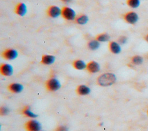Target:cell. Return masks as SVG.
Listing matches in <instances>:
<instances>
[{"instance_id": "2e32d148", "label": "cell", "mask_w": 148, "mask_h": 131, "mask_svg": "<svg viewBox=\"0 0 148 131\" xmlns=\"http://www.w3.org/2000/svg\"><path fill=\"white\" fill-rule=\"evenodd\" d=\"M22 113L27 117H29V118H36L38 115L36 114L35 113H34V112H32L31 110V108L29 107V106H25V107H24V108L22 110Z\"/></svg>"}, {"instance_id": "9a60e30c", "label": "cell", "mask_w": 148, "mask_h": 131, "mask_svg": "<svg viewBox=\"0 0 148 131\" xmlns=\"http://www.w3.org/2000/svg\"><path fill=\"white\" fill-rule=\"evenodd\" d=\"M73 66L77 70H83L86 68L87 64L82 60L77 59L73 62Z\"/></svg>"}, {"instance_id": "8fae6325", "label": "cell", "mask_w": 148, "mask_h": 131, "mask_svg": "<svg viewBox=\"0 0 148 131\" xmlns=\"http://www.w3.org/2000/svg\"><path fill=\"white\" fill-rule=\"evenodd\" d=\"M8 88L11 92L18 93L23 90L24 87L20 83H12L8 85Z\"/></svg>"}, {"instance_id": "d4e9b609", "label": "cell", "mask_w": 148, "mask_h": 131, "mask_svg": "<svg viewBox=\"0 0 148 131\" xmlns=\"http://www.w3.org/2000/svg\"><path fill=\"white\" fill-rule=\"evenodd\" d=\"M61 1H62V2H64L65 3H69L72 1V0H61Z\"/></svg>"}, {"instance_id": "6da1fadb", "label": "cell", "mask_w": 148, "mask_h": 131, "mask_svg": "<svg viewBox=\"0 0 148 131\" xmlns=\"http://www.w3.org/2000/svg\"><path fill=\"white\" fill-rule=\"evenodd\" d=\"M97 83L100 86L107 87L113 85L116 81V76L112 73H106L99 76L97 78Z\"/></svg>"}, {"instance_id": "5bb4252c", "label": "cell", "mask_w": 148, "mask_h": 131, "mask_svg": "<svg viewBox=\"0 0 148 131\" xmlns=\"http://www.w3.org/2000/svg\"><path fill=\"white\" fill-rule=\"evenodd\" d=\"M56 60L54 56L52 55H44L42 57L41 63L44 65H49L53 64Z\"/></svg>"}, {"instance_id": "9c48e42d", "label": "cell", "mask_w": 148, "mask_h": 131, "mask_svg": "<svg viewBox=\"0 0 148 131\" xmlns=\"http://www.w3.org/2000/svg\"><path fill=\"white\" fill-rule=\"evenodd\" d=\"M86 69L88 72L91 73H95L99 71L100 66L98 62L92 61L87 64Z\"/></svg>"}, {"instance_id": "484cf974", "label": "cell", "mask_w": 148, "mask_h": 131, "mask_svg": "<svg viewBox=\"0 0 148 131\" xmlns=\"http://www.w3.org/2000/svg\"><path fill=\"white\" fill-rule=\"evenodd\" d=\"M145 39H146V40L148 42V35H147L146 36V37H145Z\"/></svg>"}, {"instance_id": "7c38bea8", "label": "cell", "mask_w": 148, "mask_h": 131, "mask_svg": "<svg viewBox=\"0 0 148 131\" xmlns=\"http://www.w3.org/2000/svg\"><path fill=\"white\" fill-rule=\"evenodd\" d=\"M90 88L85 85H80L76 88L77 93L81 96L87 95L90 93Z\"/></svg>"}, {"instance_id": "ac0fdd59", "label": "cell", "mask_w": 148, "mask_h": 131, "mask_svg": "<svg viewBox=\"0 0 148 131\" xmlns=\"http://www.w3.org/2000/svg\"><path fill=\"white\" fill-rule=\"evenodd\" d=\"M99 42L97 40H92L88 43V47L91 50H97L99 47Z\"/></svg>"}, {"instance_id": "e0dca14e", "label": "cell", "mask_w": 148, "mask_h": 131, "mask_svg": "<svg viewBox=\"0 0 148 131\" xmlns=\"http://www.w3.org/2000/svg\"><path fill=\"white\" fill-rule=\"evenodd\" d=\"M88 21V17L85 14H81L76 17L75 21L76 23L80 25H84L86 24Z\"/></svg>"}, {"instance_id": "277c9868", "label": "cell", "mask_w": 148, "mask_h": 131, "mask_svg": "<svg viewBox=\"0 0 148 131\" xmlns=\"http://www.w3.org/2000/svg\"><path fill=\"white\" fill-rule=\"evenodd\" d=\"M61 16L67 20H73L76 19V13L71 8L69 7H64L62 9Z\"/></svg>"}, {"instance_id": "4fadbf2b", "label": "cell", "mask_w": 148, "mask_h": 131, "mask_svg": "<svg viewBox=\"0 0 148 131\" xmlns=\"http://www.w3.org/2000/svg\"><path fill=\"white\" fill-rule=\"evenodd\" d=\"M109 48L111 53L114 54H119L121 51V47L119 44V43L112 41L110 42L109 44Z\"/></svg>"}, {"instance_id": "44dd1931", "label": "cell", "mask_w": 148, "mask_h": 131, "mask_svg": "<svg viewBox=\"0 0 148 131\" xmlns=\"http://www.w3.org/2000/svg\"><path fill=\"white\" fill-rule=\"evenodd\" d=\"M127 5L132 8H136L139 6V0H127Z\"/></svg>"}, {"instance_id": "7a4b0ae2", "label": "cell", "mask_w": 148, "mask_h": 131, "mask_svg": "<svg viewBox=\"0 0 148 131\" xmlns=\"http://www.w3.org/2000/svg\"><path fill=\"white\" fill-rule=\"evenodd\" d=\"M61 86L60 81L55 78H50L46 82V87L49 91H56L61 88Z\"/></svg>"}, {"instance_id": "52a82bcc", "label": "cell", "mask_w": 148, "mask_h": 131, "mask_svg": "<svg viewBox=\"0 0 148 131\" xmlns=\"http://www.w3.org/2000/svg\"><path fill=\"white\" fill-rule=\"evenodd\" d=\"M0 73L3 76H10L13 73V68L8 63H2L0 66Z\"/></svg>"}, {"instance_id": "d6986e66", "label": "cell", "mask_w": 148, "mask_h": 131, "mask_svg": "<svg viewBox=\"0 0 148 131\" xmlns=\"http://www.w3.org/2000/svg\"><path fill=\"white\" fill-rule=\"evenodd\" d=\"M110 39V36L106 33H103L99 34L96 37V40H97L98 42H105L108 41Z\"/></svg>"}, {"instance_id": "ba28073f", "label": "cell", "mask_w": 148, "mask_h": 131, "mask_svg": "<svg viewBox=\"0 0 148 131\" xmlns=\"http://www.w3.org/2000/svg\"><path fill=\"white\" fill-rule=\"evenodd\" d=\"M124 18L127 23L130 24H134L137 22L138 20V16L135 12H130L124 15Z\"/></svg>"}, {"instance_id": "8992f818", "label": "cell", "mask_w": 148, "mask_h": 131, "mask_svg": "<svg viewBox=\"0 0 148 131\" xmlns=\"http://www.w3.org/2000/svg\"><path fill=\"white\" fill-rule=\"evenodd\" d=\"M61 11L62 9L58 6H51L47 9V14L51 18H57L59 16L61 15Z\"/></svg>"}, {"instance_id": "ffe728a7", "label": "cell", "mask_w": 148, "mask_h": 131, "mask_svg": "<svg viewBox=\"0 0 148 131\" xmlns=\"http://www.w3.org/2000/svg\"><path fill=\"white\" fill-rule=\"evenodd\" d=\"M131 61L133 64L138 65H140L143 62V58L139 55H135L132 58Z\"/></svg>"}, {"instance_id": "4316f807", "label": "cell", "mask_w": 148, "mask_h": 131, "mask_svg": "<svg viewBox=\"0 0 148 131\" xmlns=\"http://www.w3.org/2000/svg\"><path fill=\"white\" fill-rule=\"evenodd\" d=\"M147 114H148V111H147Z\"/></svg>"}, {"instance_id": "7402d4cb", "label": "cell", "mask_w": 148, "mask_h": 131, "mask_svg": "<svg viewBox=\"0 0 148 131\" xmlns=\"http://www.w3.org/2000/svg\"><path fill=\"white\" fill-rule=\"evenodd\" d=\"M9 113V108H8V107H6L5 106L1 107V108H0V113H1V115H7Z\"/></svg>"}, {"instance_id": "30bf717a", "label": "cell", "mask_w": 148, "mask_h": 131, "mask_svg": "<svg viewBox=\"0 0 148 131\" xmlns=\"http://www.w3.org/2000/svg\"><path fill=\"white\" fill-rule=\"evenodd\" d=\"M14 12L18 16H24L27 12V6L24 3H18L15 7Z\"/></svg>"}, {"instance_id": "83f0119b", "label": "cell", "mask_w": 148, "mask_h": 131, "mask_svg": "<svg viewBox=\"0 0 148 131\" xmlns=\"http://www.w3.org/2000/svg\"><path fill=\"white\" fill-rule=\"evenodd\" d=\"M40 131H43V130H40Z\"/></svg>"}, {"instance_id": "3957f363", "label": "cell", "mask_w": 148, "mask_h": 131, "mask_svg": "<svg viewBox=\"0 0 148 131\" xmlns=\"http://www.w3.org/2000/svg\"><path fill=\"white\" fill-rule=\"evenodd\" d=\"M25 128L27 131H40L42 125L38 121L31 119L26 122Z\"/></svg>"}, {"instance_id": "cb8c5ba5", "label": "cell", "mask_w": 148, "mask_h": 131, "mask_svg": "<svg viewBox=\"0 0 148 131\" xmlns=\"http://www.w3.org/2000/svg\"><path fill=\"white\" fill-rule=\"evenodd\" d=\"M54 131H68V129L66 126L61 125L56 128Z\"/></svg>"}, {"instance_id": "603a6c76", "label": "cell", "mask_w": 148, "mask_h": 131, "mask_svg": "<svg viewBox=\"0 0 148 131\" xmlns=\"http://www.w3.org/2000/svg\"><path fill=\"white\" fill-rule=\"evenodd\" d=\"M127 41V38L126 36H121L119 37V38L118 39V42L120 44H125Z\"/></svg>"}, {"instance_id": "5b68a950", "label": "cell", "mask_w": 148, "mask_h": 131, "mask_svg": "<svg viewBox=\"0 0 148 131\" xmlns=\"http://www.w3.org/2000/svg\"><path fill=\"white\" fill-rule=\"evenodd\" d=\"M3 58L6 60H13L18 56V52L15 49L9 48L5 50L2 54Z\"/></svg>"}]
</instances>
